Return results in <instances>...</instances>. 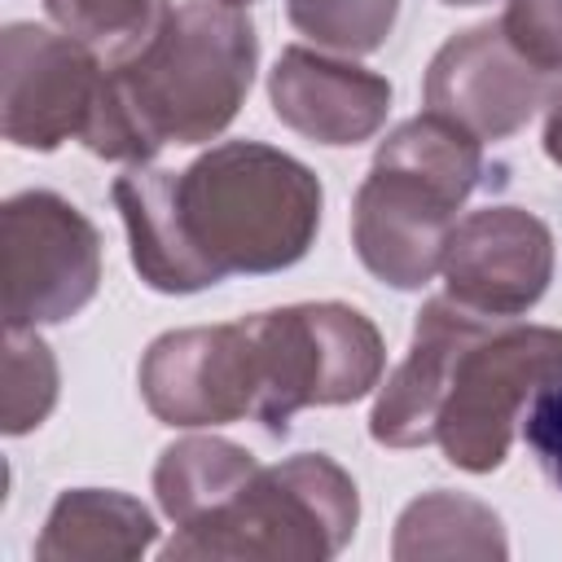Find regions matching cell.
Listing matches in <instances>:
<instances>
[{"mask_svg": "<svg viewBox=\"0 0 562 562\" xmlns=\"http://www.w3.org/2000/svg\"><path fill=\"white\" fill-rule=\"evenodd\" d=\"M110 198L132 268L158 294L285 272L312 250L325 211L316 171L263 140H220L184 171L136 162Z\"/></svg>", "mask_w": 562, "mask_h": 562, "instance_id": "cell-1", "label": "cell"}, {"mask_svg": "<svg viewBox=\"0 0 562 562\" xmlns=\"http://www.w3.org/2000/svg\"><path fill=\"white\" fill-rule=\"evenodd\" d=\"M259 35L246 9L224 0H180L167 22L119 66H105L88 154L149 162L167 145L215 140L250 97Z\"/></svg>", "mask_w": 562, "mask_h": 562, "instance_id": "cell-2", "label": "cell"}, {"mask_svg": "<svg viewBox=\"0 0 562 562\" xmlns=\"http://www.w3.org/2000/svg\"><path fill=\"white\" fill-rule=\"evenodd\" d=\"M483 171V140L435 110L391 127L351 198L356 259L391 290H422Z\"/></svg>", "mask_w": 562, "mask_h": 562, "instance_id": "cell-3", "label": "cell"}, {"mask_svg": "<svg viewBox=\"0 0 562 562\" xmlns=\"http://www.w3.org/2000/svg\"><path fill=\"white\" fill-rule=\"evenodd\" d=\"M356 522V479L325 452H294L277 465H259L211 518L176 527L162 558L325 562L347 549Z\"/></svg>", "mask_w": 562, "mask_h": 562, "instance_id": "cell-4", "label": "cell"}, {"mask_svg": "<svg viewBox=\"0 0 562 562\" xmlns=\"http://www.w3.org/2000/svg\"><path fill=\"white\" fill-rule=\"evenodd\" d=\"M558 378L562 329L522 325L518 316H479L448 360L430 443L465 474L501 470L527 404Z\"/></svg>", "mask_w": 562, "mask_h": 562, "instance_id": "cell-5", "label": "cell"}, {"mask_svg": "<svg viewBox=\"0 0 562 562\" xmlns=\"http://www.w3.org/2000/svg\"><path fill=\"white\" fill-rule=\"evenodd\" d=\"M241 321L259 369L255 422L272 439L290 435L294 413L356 404L382 382V334L351 303H285Z\"/></svg>", "mask_w": 562, "mask_h": 562, "instance_id": "cell-6", "label": "cell"}, {"mask_svg": "<svg viewBox=\"0 0 562 562\" xmlns=\"http://www.w3.org/2000/svg\"><path fill=\"white\" fill-rule=\"evenodd\" d=\"M4 325L40 329L79 316L101 285L97 224L53 189H22L0 206Z\"/></svg>", "mask_w": 562, "mask_h": 562, "instance_id": "cell-7", "label": "cell"}, {"mask_svg": "<svg viewBox=\"0 0 562 562\" xmlns=\"http://www.w3.org/2000/svg\"><path fill=\"white\" fill-rule=\"evenodd\" d=\"M105 83V61L35 22H9L0 31V132L9 145L53 154L66 140H83Z\"/></svg>", "mask_w": 562, "mask_h": 562, "instance_id": "cell-8", "label": "cell"}, {"mask_svg": "<svg viewBox=\"0 0 562 562\" xmlns=\"http://www.w3.org/2000/svg\"><path fill=\"white\" fill-rule=\"evenodd\" d=\"M145 408L176 430H215L255 417L259 369L246 321L158 334L136 369Z\"/></svg>", "mask_w": 562, "mask_h": 562, "instance_id": "cell-9", "label": "cell"}, {"mask_svg": "<svg viewBox=\"0 0 562 562\" xmlns=\"http://www.w3.org/2000/svg\"><path fill=\"white\" fill-rule=\"evenodd\" d=\"M553 75L536 70L501 31V22H479L439 44L426 66V110L461 123L479 140H505L531 123L549 101Z\"/></svg>", "mask_w": 562, "mask_h": 562, "instance_id": "cell-10", "label": "cell"}, {"mask_svg": "<svg viewBox=\"0 0 562 562\" xmlns=\"http://www.w3.org/2000/svg\"><path fill=\"white\" fill-rule=\"evenodd\" d=\"M439 272L457 303L483 316H522L553 281V233L522 206L470 211L452 224Z\"/></svg>", "mask_w": 562, "mask_h": 562, "instance_id": "cell-11", "label": "cell"}, {"mask_svg": "<svg viewBox=\"0 0 562 562\" xmlns=\"http://www.w3.org/2000/svg\"><path fill=\"white\" fill-rule=\"evenodd\" d=\"M268 105L290 132L342 149L378 136L391 114V79L351 57L290 44L268 70Z\"/></svg>", "mask_w": 562, "mask_h": 562, "instance_id": "cell-12", "label": "cell"}, {"mask_svg": "<svg viewBox=\"0 0 562 562\" xmlns=\"http://www.w3.org/2000/svg\"><path fill=\"white\" fill-rule=\"evenodd\" d=\"M479 316L483 312L457 303L452 294H439V299L422 303V312L413 321L408 351L373 400V413H369L373 443H382V448H426L435 439V408H439L448 360H452L457 342L474 329Z\"/></svg>", "mask_w": 562, "mask_h": 562, "instance_id": "cell-13", "label": "cell"}, {"mask_svg": "<svg viewBox=\"0 0 562 562\" xmlns=\"http://www.w3.org/2000/svg\"><path fill=\"white\" fill-rule=\"evenodd\" d=\"M158 544L154 514L110 487H70L53 501L35 540L40 562H132Z\"/></svg>", "mask_w": 562, "mask_h": 562, "instance_id": "cell-14", "label": "cell"}, {"mask_svg": "<svg viewBox=\"0 0 562 562\" xmlns=\"http://www.w3.org/2000/svg\"><path fill=\"white\" fill-rule=\"evenodd\" d=\"M255 470L259 461L241 443L224 435H184L158 452L154 496L176 527H193L211 518Z\"/></svg>", "mask_w": 562, "mask_h": 562, "instance_id": "cell-15", "label": "cell"}, {"mask_svg": "<svg viewBox=\"0 0 562 562\" xmlns=\"http://www.w3.org/2000/svg\"><path fill=\"white\" fill-rule=\"evenodd\" d=\"M509 540L501 527V514L474 496L435 487L408 501L395 518L391 558H505Z\"/></svg>", "mask_w": 562, "mask_h": 562, "instance_id": "cell-16", "label": "cell"}, {"mask_svg": "<svg viewBox=\"0 0 562 562\" xmlns=\"http://www.w3.org/2000/svg\"><path fill=\"white\" fill-rule=\"evenodd\" d=\"M57 31L88 44L105 66L132 57L171 13V0H44Z\"/></svg>", "mask_w": 562, "mask_h": 562, "instance_id": "cell-17", "label": "cell"}, {"mask_svg": "<svg viewBox=\"0 0 562 562\" xmlns=\"http://www.w3.org/2000/svg\"><path fill=\"white\" fill-rule=\"evenodd\" d=\"M285 18L316 48L364 57L378 53L395 31L400 0H285Z\"/></svg>", "mask_w": 562, "mask_h": 562, "instance_id": "cell-18", "label": "cell"}, {"mask_svg": "<svg viewBox=\"0 0 562 562\" xmlns=\"http://www.w3.org/2000/svg\"><path fill=\"white\" fill-rule=\"evenodd\" d=\"M57 356L53 347L22 325H4V413L0 426L4 435H26L35 430L53 404H57Z\"/></svg>", "mask_w": 562, "mask_h": 562, "instance_id": "cell-19", "label": "cell"}, {"mask_svg": "<svg viewBox=\"0 0 562 562\" xmlns=\"http://www.w3.org/2000/svg\"><path fill=\"white\" fill-rule=\"evenodd\" d=\"M501 31L536 70L562 75V0H509Z\"/></svg>", "mask_w": 562, "mask_h": 562, "instance_id": "cell-20", "label": "cell"}, {"mask_svg": "<svg viewBox=\"0 0 562 562\" xmlns=\"http://www.w3.org/2000/svg\"><path fill=\"white\" fill-rule=\"evenodd\" d=\"M522 439L536 457V465L544 470L549 487L562 496V378L540 386L536 400L522 413Z\"/></svg>", "mask_w": 562, "mask_h": 562, "instance_id": "cell-21", "label": "cell"}, {"mask_svg": "<svg viewBox=\"0 0 562 562\" xmlns=\"http://www.w3.org/2000/svg\"><path fill=\"white\" fill-rule=\"evenodd\" d=\"M540 145L549 154L553 167H562V83H553L549 101H544V132H540Z\"/></svg>", "mask_w": 562, "mask_h": 562, "instance_id": "cell-22", "label": "cell"}, {"mask_svg": "<svg viewBox=\"0 0 562 562\" xmlns=\"http://www.w3.org/2000/svg\"><path fill=\"white\" fill-rule=\"evenodd\" d=\"M439 4H452V9H470V4H487V0H439Z\"/></svg>", "mask_w": 562, "mask_h": 562, "instance_id": "cell-23", "label": "cell"}, {"mask_svg": "<svg viewBox=\"0 0 562 562\" xmlns=\"http://www.w3.org/2000/svg\"><path fill=\"white\" fill-rule=\"evenodd\" d=\"M224 4H237V9H246V4H255V0H224Z\"/></svg>", "mask_w": 562, "mask_h": 562, "instance_id": "cell-24", "label": "cell"}]
</instances>
